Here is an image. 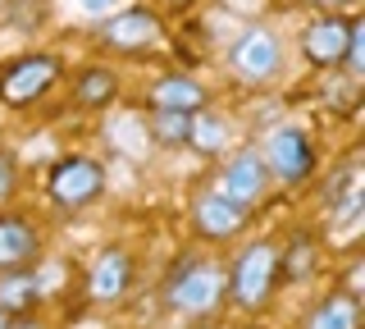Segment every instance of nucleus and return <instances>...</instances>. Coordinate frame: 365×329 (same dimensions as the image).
Segmentation results:
<instances>
[{
  "label": "nucleus",
  "mask_w": 365,
  "mask_h": 329,
  "mask_svg": "<svg viewBox=\"0 0 365 329\" xmlns=\"http://www.w3.org/2000/svg\"><path fill=\"white\" fill-rule=\"evenodd\" d=\"M224 288H228L224 265H215V260H187V265H178V275L169 279L165 302L182 315H205V311L220 306Z\"/></svg>",
  "instance_id": "f257e3e1"
},
{
  "label": "nucleus",
  "mask_w": 365,
  "mask_h": 329,
  "mask_svg": "<svg viewBox=\"0 0 365 329\" xmlns=\"http://www.w3.org/2000/svg\"><path fill=\"white\" fill-rule=\"evenodd\" d=\"M228 69L247 83H274L283 74V41L279 32L265 28V24H251L233 37L228 46Z\"/></svg>",
  "instance_id": "f03ea898"
},
{
  "label": "nucleus",
  "mask_w": 365,
  "mask_h": 329,
  "mask_svg": "<svg viewBox=\"0 0 365 329\" xmlns=\"http://www.w3.org/2000/svg\"><path fill=\"white\" fill-rule=\"evenodd\" d=\"M228 283H233V302L251 311V306H260L269 298L274 288V275H279V252H274V243H251L242 256H237L233 270H224Z\"/></svg>",
  "instance_id": "7ed1b4c3"
},
{
  "label": "nucleus",
  "mask_w": 365,
  "mask_h": 329,
  "mask_svg": "<svg viewBox=\"0 0 365 329\" xmlns=\"http://www.w3.org/2000/svg\"><path fill=\"white\" fill-rule=\"evenodd\" d=\"M265 169L283 183H306L315 169V151H311V138H306L297 123H279V128L265 138Z\"/></svg>",
  "instance_id": "20e7f679"
},
{
  "label": "nucleus",
  "mask_w": 365,
  "mask_h": 329,
  "mask_svg": "<svg viewBox=\"0 0 365 329\" xmlns=\"http://www.w3.org/2000/svg\"><path fill=\"white\" fill-rule=\"evenodd\" d=\"M55 74H60V60L55 55H23L19 64H9L5 74H0V101L5 106H28V101H37L46 87L55 83Z\"/></svg>",
  "instance_id": "39448f33"
},
{
  "label": "nucleus",
  "mask_w": 365,
  "mask_h": 329,
  "mask_svg": "<svg viewBox=\"0 0 365 329\" xmlns=\"http://www.w3.org/2000/svg\"><path fill=\"white\" fill-rule=\"evenodd\" d=\"M269 188V169H265V156L256 151V146H247V151H237L233 161H228L224 178H220V197H228L233 206L251 211L260 197H265Z\"/></svg>",
  "instance_id": "423d86ee"
},
{
  "label": "nucleus",
  "mask_w": 365,
  "mask_h": 329,
  "mask_svg": "<svg viewBox=\"0 0 365 329\" xmlns=\"http://www.w3.org/2000/svg\"><path fill=\"white\" fill-rule=\"evenodd\" d=\"M101 188H106V174H101V165L87 161V156H68L51 174V197L60 201V206H87V201L101 197Z\"/></svg>",
  "instance_id": "0eeeda50"
},
{
  "label": "nucleus",
  "mask_w": 365,
  "mask_h": 329,
  "mask_svg": "<svg viewBox=\"0 0 365 329\" xmlns=\"http://www.w3.org/2000/svg\"><path fill=\"white\" fill-rule=\"evenodd\" d=\"M101 37H106L110 46H119V51H142V46H151L160 37V19L151 9H123V14L106 19Z\"/></svg>",
  "instance_id": "6e6552de"
},
{
  "label": "nucleus",
  "mask_w": 365,
  "mask_h": 329,
  "mask_svg": "<svg viewBox=\"0 0 365 329\" xmlns=\"http://www.w3.org/2000/svg\"><path fill=\"white\" fill-rule=\"evenodd\" d=\"M247 215H251V211L233 206V201L220 197V192H205V197H197V211H192V220H197L201 238H233V233L247 224Z\"/></svg>",
  "instance_id": "1a4fd4ad"
},
{
  "label": "nucleus",
  "mask_w": 365,
  "mask_h": 329,
  "mask_svg": "<svg viewBox=\"0 0 365 329\" xmlns=\"http://www.w3.org/2000/svg\"><path fill=\"white\" fill-rule=\"evenodd\" d=\"M37 252H41L37 229L19 215H0V270H23Z\"/></svg>",
  "instance_id": "9d476101"
},
{
  "label": "nucleus",
  "mask_w": 365,
  "mask_h": 329,
  "mask_svg": "<svg viewBox=\"0 0 365 329\" xmlns=\"http://www.w3.org/2000/svg\"><path fill=\"white\" fill-rule=\"evenodd\" d=\"M347 32H351L347 19H315L302 37V51L311 55L315 64H329V69H334V64H342V51H347Z\"/></svg>",
  "instance_id": "9b49d317"
},
{
  "label": "nucleus",
  "mask_w": 365,
  "mask_h": 329,
  "mask_svg": "<svg viewBox=\"0 0 365 329\" xmlns=\"http://www.w3.org/2000/svg\"><path fill=\"white\" fill-rule=\"evenodd\" d=\"M128 283H133V260H128V252H119V247L101 252L96 270H91V298H96V302H119L123 293H128Z\"/></svg>",
  "instance_id": "f8f14e48"
},
{
  "label": "nucleus",
  "mask_w": 365,
  "mask_h": 329,
  "mask_svg": "<svg viewBox=\"0 0 365 329\" xmlns=\"http://www.w3.org/2000/svg\"><path fill=\"white\" fill-rule=\"evenodd\" d=\"M151 106L155 110H178V115H197L205 106V87L187 74H169L151 87Z\"/></svg>",
  "instance_id": "ddd939ff"
},
{
  "label": "nucleus",
  "mask_w": 365,
  "mask_h": 329,
  "mask_svg": "<svg viewBox=\"0 0 365 329\" xmlns=\"http://www.w3.org/2000/svg\"><path fill=\"white\" fill-rule=\"evenodd\" d=\"M306 329H361L356 298H351V293H334V298H324V302L311 311Z\"/></svg>",
  "instance_id": "4468645a"
},
{
  "label": "nucleus",
  "mask_w": 365,
  "mask_h": 329,
  "mask_svg": "<svg viewBox=\"0 0 365 329\" xmlns=\"http://www.w3.org/2000/svg\"><path fill=\"white\" fill-rule=\"evenodd\" d=\"M41 298V279L32 270H5L0 275V311H28L32 302Z\"/></svg>",
  "instance_id": "2eb2a0df"
},
{
  "label": "nucleus",
  "mask_w": 365,
  "mask_h": 329,
  "mask_svg": "<svg viewBox=\"0 0 365 329\" xmlns=\"http://www.w3.org/2000/svg\"><path fill=\"white\" fill-rule=\"evenodd\" d=\"M114 92H119V78H114L110 69L78 74V101H83V106H110Z\"/></svg>",
  "instance_id": "dca6fc26"
},
{
  "label": "nucleus",
  "mask_w": 365,
  "mask_h": 329,
  "mask_svg": "<svg viewBox=\"0 0 365 329\" xmlns=\"http://www.w3.org/2000/svg\"><path fill=\"white\" fill-rule=\"evenodd\" d=\"M187 142L197 146V151H220V146L228 142V123L220 115H192V133H187Z\"/></svg>",
  "instance_id": "f3484780"
},
{
  "label": "nucleus",
  "mask_w": 365,
  "mask_h": 329,
  "mask_svg": "<svg viewBox=\"0 0 365 329\" xmlns=\"http://www.w3.org/2000/svg\"><path fill=\"white\" fill-rule=\"evenodd\" d=\"M187 133H192V115H178V110H155L151 133H146V138H155V142H165V146H178V142H187Z\"/></svg>",
  "instance_id": "a211bd4d"
},
{
  "label": "nucleus",
  "mask_w": 365,
  "mask_h": 329,
  "mask_svg": "<svg viewBox=\"0 0 365 329\" xmlns=\"http://www.w3.org/2000/svg\"><path fill=\"white\" fill-rule=\"evenodd\" d=\"M342 64H347L351 78L365 74V24H351V32H347V51H342Z\"/></svg>",
  "instance_id": "6ab92c4d"
},
{
  "label": "nucleus",
  "mask_w": 365,
  "mask_h": 329,
  "mask_svg": "<svg viewBox=\"0 0 365 329\" xmlns=\"http://www.w3.org/2000/svg\"><path fill=\"white\" fill-rule=\"evenodd\" d=\"M14 188H19V165H14V156L0 151V201L14 197Z\"/></svg>",
  "instance_id": "aec40b11"
},
{
  "label": "nucleus",
  "mask_w": 365,
  "mask_h": 329,
  "mask_svg": "<svg viewBox=\"0 0 365 329\" xmlns=\"http://www.w3.org/2000/svg\"><path fill=\"white\" fill-rule=\"evenodd\" d=\"M311 260H315V252H311V243H306V238H297V252H288V270L297 279L306 275V270H311Z\"/></svg>",
  "instance_id": "412c9836"
},
{
  "label": "nucleus",
  "mask_w": 365,
  "mask_h": 329,
  "mask_svg": "<svg viewBox=\"0 0 365 329\" xmlns=\"http://www.w3.org/2000/svg\"><path fill=\"white\" fill-rule=\"evenodd\" d=\"M114 5H119V0H78V9H83V14H91V19H106Z\"/></svg>",
  "instance_id": "4be33fe9"
},
{
  "label": "nucleus",
  "mask_w": 365,
  "mask_h": 329,
  "mask_svg": "<svg viewBox=\"0 0 365 329\" xmlns=\"http://www.w3.org/2000/svg\"><path fill=\"white\" fill-rule=\"evenodd\" d=\"M9 329H46V325H37V320H19V325H9Z\"/></svg>",
  "instance_id": "5701e85b"
},
{
  "label": "nucleus",
  "mask_w": 365,
  "mask_h": 329,
  "mask_svg": "<svg viewBox=\"0 0 365 329\" xmlns=\"http://www.w3.org/2000/svg\"><path fill=\"white\" fill-rule=\"evenodd\" d=\"M315 5H324V9H338V5H347V0H315Z\"/></svg>",
  "instance_id": "b1692460"
},
{
  "label": "nucleus",
  "mask_w": 365,
  "mask_h": 329,
  "mask_svg": "<svg viewBox=\"0 0 365 329\" xmlns=\"http://www.w3.org/2000/svg\"><path fill=\"white\" fill-rule=\"evenodd\" d=\"M0 329H9V311H0Z\"/></svg>",
  "instance_id": "393cba45"
}]
</instances>
